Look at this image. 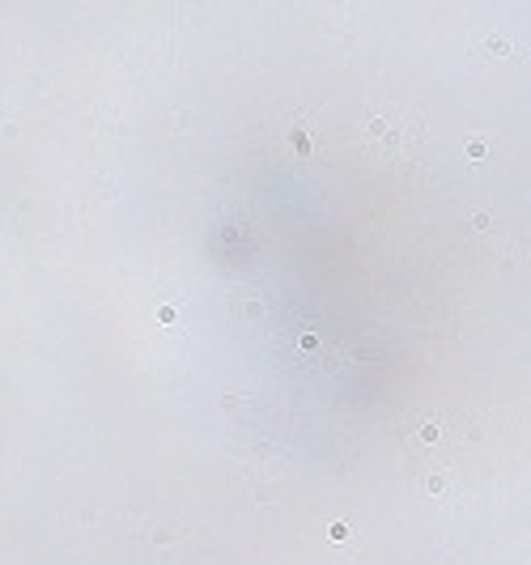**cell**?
I'll return each mask as SVG.
<instances>
[{
  "label": "cell",
  "mask_w": 531,
  "mask_h": 565,
  "mask_svg": "<svg viewBox=\"0 0 531 565\" xmlns=\"http://www.w3.org/2000/svg\"><path fill=\"white\" fill-rule=\"evenodd\" d=\"M365 132H370V141L379 145L383 153H392V158H408V153L417 149V141H421V124H417V115L400 111V107H392V111L370 115V124H365Z\"/></svg>",
  "instance_id": "cell-1"
}]
</instances>
